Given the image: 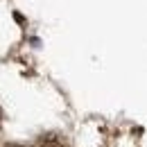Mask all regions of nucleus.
Instances as JSON below:
<instances>
[{
    "mask_svg": "<svg viewBox=\"0 0 147 147\" xmlns=\"http://www.w3.org/2000/svg\"><path fill=\"white\" fill-rule=\"evenodd\" d=\"M9 147H20V145H9Z\"/></svg>",
    "mask_w": 147,
    "mask_h": 147,
    "instance_id": "obj_2",
    "label": "nucleus"
},
{
    "mask_svg": "<svg viewBox=\"0 0 147 147\" xmlns=\"http://www.w3.org/2000/svg\"><path fill=\"white\" fill-rule=\"evenodd\" d=\"M38 147H66L57 136H43L41 140H38Z\"/></svg>",
    "mask_w": 147,
    "mask_h": 147,
    "instance_id": "obj_1",
    "label": "nucleus"
}]
</instances>
